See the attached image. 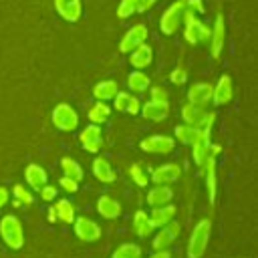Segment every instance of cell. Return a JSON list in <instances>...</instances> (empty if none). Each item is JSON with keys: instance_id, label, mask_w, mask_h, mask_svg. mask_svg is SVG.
Returning <instances> with one entry per match:
<instances>
[{"instance_id": "d4e9b609", "label": "cell", "mask_w": 258, "mask_h": 258, "mask_svg": "<svg viewBox=\"0 0 258 258\" xmlns=\"http://www.w3.org/2000/svg\"><path fill=\"white\" fill-rule=\"evenodd\" d=\"M173 198V191L169 185H153L149 191H147V204L151 208H157V206H165L169 204Z\"/></svg>"}, {"instance_id": "52a82bcc", "label": "cell", "mask_w": 258, "mask_h": 258, "mask_svg": "<svg viewBox=\"0 0 258 258\" xmlns=\"http://www.w3.org/2000/svg\"><path fill=\"white\" fill-rule=\"evenodd\" d=\"M139 147L145 151V153H153V155H167L173 151L175 147V139L173 137H167L163 133H153L149 137H145Z\"/></svg>"}, {"instance_id": "b9f144b4", "label": "cell", "mask_w": 258, "mask_h": 258, "mask_svg": "<svg viewBox=\"0 0 258 258\" xmlns=\"http://www.w3.org/2000/svg\"><path fill=\"white\" fill-rule=\"evenodd\" d=\"M185 8L187 10H191V12H204V4H202V0H187L185 2Z\"/></svg>"}, {"instance_id": "3957f363", "label": "cell", "mask_w": 258, "mask_h": 258, "mask_svg": "<svg viewBox=\"0 0 258 258\" xmlns=\"http://www.w3.org/2000/svg\"><path fill=\"white\" fill-rule=\"evenodd\" d=\"M0 236L4 240V244L12 250H20L24 246V230L22 224L16 216L8 214L0 220Z\"/></svg>"}, {"instance_id": "7402d4cb", "label": "cell", "mask_w": 258, "mask_h": 258, "mask_svg": "<svg viewBox=\"0 0 258 258\" xmlns=\"http://www.w3.org/2000/svg\"><path fill=\"white\" fill-rule=\"evenodd\" d=\"M24 179H26V183L32 185L34 189H40V187L48 181V175H46V171H44L42 165H38V163H28L26 169H24Z\"/></svg>"}, {"instance_id": "f35d334b", "label": "cell", "mask_w": 258, "mask_h": 258, "mask_svg": "<svg viewBox=\"0 0 258 258\" xmlns=\"http://www.w3.org/2000/svg\"><path fill=\"white\" fill-rule=\"evenodd\" d=\"M185 79H187V73H185L183 67H175V69L171 71V75H169V81H171L173 85H183Z\"/></svg>"}, {"instance_id": "d6a6232c", "label": "cell", "mask_w": 258, "mask_h": 258, "mask_svg": "<svg viewBox=\"0 0 258 258\" xmlns=\"http://www.w3.org/2000/svg\"><path fill=\"white\" fill-rule=\"evenodd\" d=\"M60 167H62L64 175L71 177V179H75V181H81V179L85 177L83 167H81L73 157H62V159H60Z\"/></svg>"}, {"instance_id": "8992f818", "label": "cell", "mask_w": 258, "mask_h": 258, "mask_svg": "<svg viewBox=\"0 0 258 258\" xmlns=\"http://www.w3.org/2000/svg\"><path fill=\"white\" fill-rule=\"evenodd\" d=\"M220 151H222L220 145H210L208 155H206V159L202 163V169H204V175H206V187H208L210 204H214V200H216V159H218Z\"/></svg>"}, {"instance_id": "484cf974", "label": "cell", "mask_w": 258, "mask_h": 258, "mask_svg": "<svg viewBox=\"0 0 258 258\" xmlns=\"http://www.w3.org/2000/svg\"><path fill=\"white\" fill-rule=\"evenodd\" d=\"M173 218H175V206H171V204L151 208V214H149V220L155 228H161V226L169 224Z\"/></svg>"}, {"instance_id": "4316f807", "label": "cell", "mask_w": 258, "mask_h": 258, "mask_svg": "<svg viewBox=\"0 0 258 258\" xmlns=\"http://www.w3.org/2000/svg\"><path fill=\"white\" fill-rule=\"evenodd\" d=\"M133 230H135V234H137L139 238H147L149 234H153L155 226L151 224L149 214H147L145 210H137V212L133 214Z\"/></svg>"}, {"instance_id": "cb8c5ba5", "label": "cell", "mask_w": 258, "mask_h": 258, "mask_svg": "<svg viewBox=\"0 0 258 258\" xmlns=\"http://www.w3.org/2000/svg\"><path fill=\"white\" fill-rule=\"evenodd\" d=\"M91 167H93V175L99 181H103V183H113L115 177H117L115 171H113V167H111V163L105 157H95Z\"/></svg>"}, {"instance_id": "ac0fdd59", "label": "cell", "mask_w": 258, "mask_h": 258, "mask_svg": "<svg viewBox=\"0 0 258 258\" xmlns=\"http://www.w3.org/2000/svg\"><path fill=\"white\" fill-rule=\"evenodd\" d=\"M54 8H56L58 16L67 22H77L83 14L81 0H54Z\"/></svg>"}, {"instance_id": "ffe728a7", "label": "cell", "mask_w": 258, "mask_h": 258, "mask_svg": "<svg viewBox=\"0 0 258 258\" xmlns=\"http://www.w3.org/2000/svg\"><path fill=\"white\" fill-rule=\"evenodd\" d=\"M97 214L105 220H115L121 216V204L109 196V194H103L99 200H97Z\"/></svg>"}, {"instance_id": "1f68e13d", "label": "cell", "mask_w": 258, "mask_h": 258, "mask_svg": "<svg viewBox=\"0 0 258 258\" xmlns=\"http://www.w3.org/2000/svg\"><path fill=\"white\" fill-rule=\"evenodd\" d=\"M173 133H175V137H177L179 143H183V145H191V143L196 141L198 133H200V127H191V125L181 123V125H175Z\"/></svg>"}, {"instance_id": "4fadbf2b", "label": "cell", "mask_w": 258, "mask_h": 258, "mask_svg": "<svg viewBox=\"0 0 258 258\" xmlns=\"http://www.w3.org/2000/svg\"><path fill=\"white\" fill-rule=\"evenodd\" d=\"M210 133H212V127L210 125L200 127V133H198L196 141L191 143V157H194V161H196L198 167H202V163H204V159L208 155V149L212 145L210 143Z\"/></svg>"}, {"instance_id": "f1b7e54d", "label": "cell", "mask_w": 258, "mask_h": 258, "mask_svg": "<svg viewBox=\"0 0 258 258\" xmlns=\"http://www.w3.org/2000/svg\"><path fill=\"white\" fill-rule=\"evenodd\" d=\"M117 91H119V85H117V81H101V83H97L95 87H93V95H95V99L97 101H113V97L117 95Z\"/></svg>"}, {"instance_id": "9a60e30c", "label": "cell", "mask_w": 258, "mask_h": 258, "mask_svg": "<svg viewBox=\"0 0 258 258\" xmlns=\"http://www.w3.org/2000/svg\"><path fill=\"white\" fill-rule=\"evenodd\" d=\"M232 95H234L232 79L228 75H222L218 79V83L214 85V89H212V103L216 107H222V105H226V103L232 101Z\"/></svg>"}, {"instance_id": "836d02e7", "label": "cell", "mask_w": 258, "mask_h": 258, "mask_svg": "<svg viewBox=\"0 0 258 258\" xmlns=\"http://www.w3.org/2000/svg\"><path fill=\"white\" fill-rule=\"evenodd\" d=\"M111 258H141V248L137 244H131V242H125L121 244Z\"/></svg>"}, {"instance_id": "f546056e", "label": "cell", "mask_w": 258, "mask_h": 258, "mask_svg": "<svg viewBox=\"0 0 258 258\" xmlns=\"http://www.w3.org/2000/svg\"><path fill=\"white\" fill-rule=\"evenodd\" d=\"M109 115H111V109H109V105H107L105 101H97V103H95V105H91V109L87 111L89 121H91V123H95V125L105 123V121L109 119Z\"/></svg>"}, {"instance_id": "d6986e66", "label": "cell", "mask_w": 258, "mask_h": 258, "mask_svg": "<svg viewBox=\"0 0 258 258\" xmlns=\"http://www.w3.org/2000/svg\"><path fill=\"white\" fill-rule=\"evenodd\" d=\"M113 105L117 111H123V113H129V115H137L139 109H141V101L127 93V91H117V95L113 97Z\"/></svg>"}, {"instance_id": "e575fe53", "label": "cell", "mask_w": 258, "mask_h": 258, "mask_svg": "<svg viewBox=\"0 0 258 258\" xmlns=\"http://www.w3.org/2000/svg\"><path fill=\"white\" fill-rule=\"evenodd\" d=\"M12 196H14V200H16V202H20V206H30V204L34 202L32 194H30L24 185H20V183L12 185Z\"/></svg>"}, {"instance_id": "74e56055", "label": "cell", "mask_w": 258, "mask_h": 258, "mask_svg": "<svg viewBox=\"0 0 258 258\" xmlns=\"http://www.w3.org/2000/svg\"><path fill=\"white\" fill-rule=\"evenodd\" d=\"M149 95H151V101H163V103H167L169 101V95H167V91H165V87H161V85H155V87H151L149 85Z\"/></svg>"}, {"instance_id": "ee69618b", "label": "cell", "mask_w": 258, "mask_h": 258, "mask_svg": "<svg viewBox=\"0 0 258 258\" xmlns=\"http://www.w3.org/2000/svg\"><path fill=\"white\" fill-rule=\"evenodd\" d=\"M8 198H10V194H8V189L0 185V208H4V206H6V202H8Z\"/></svg>"}, {"instance_id": "7bdbcfd3", "label": "cell", "mask_w": 258, "mask_h": 258, "mask_svg": "<svg viewBox=\"0 0 258 258\" xmlns=\"http://www.w3.org/2000/svg\"><path fill=\"white\" fill-rule=\"evenodd\" d=\"M155 2H157V0H139V4H137V10H135V12H145V10H149Z\"/></svg>"}, {"instance_id": "8fae6325", "label": "cell", "mask_w": 258, "mask_h": 258, "mask_svg": "<svg viewBox=\"0 0 258 258\" xmlns=\"http://www.w3.org/2000/svg\"><path fill=\"white\" fill-rule=\"evenodd\" d=\"M147 28H145V24H135V26H131L125 34H123V38H121V42H119V50L121 52H125V54H129L133 48H137L139 44H143L145 40H147Z\"/></svg>"}, {"instance_id": "5b68a950", "label": "cell", "mask_w": 258, "mask_h": 258, "mask_svg": "<svg viewBox=\"0 0 258 258\" xmlns=\"http://www.w3.org/2000/svg\"><path fill=\"white\" fill-rule=\"evenodd\" d=\"M50 119H52V125H54L56 129L64 131V133L75 131V129L79 127V115H77V111H75L69 103H58V105L52 109Z\"/></svg>"}, {"instance_id": "e0dca14e", "label": "cell", "mask_w": 258, "mask_h": 258, "mask_svg": "<svg viewBox=\"0 0 258 258\" xmlns=\"http://www.w3.org/2000/svg\"><path fill=\"white\" fill-rule=\"evenodd\" d=\"M212 89H214V85H210V83H194L187 89V103L206 107L212 101Z\"/></svg>"}, {"instance_id": "4dcf8cb0", "label": "cell", "mask_w": 258, "mask_h": 258, "mask_svg": "<svg viewBox=\"0 0 258 258\" xmlns=\"http://www.w3.org/2000/svg\"><path fill=\"white\" fill-rule=\"evenodd\" d=\"M54 212H56V222H62V224H73L75 220V206L69 202V200H58L54 204Z\"/></svg>"}, {"instance_id": "7c38bea8", "label": "cell", "mask_w": 258, "mask_h": 258, "mask_svg": "<svg viewBox=\"0 0 258 258\" xmlns=\"http://www.w3.org/2000/svg\"><path fill=\"white\" fill-rule=\"evenodd\" d=\"M224 42H226V24H224V16L222 14H216V20H214V26L210 30V52L214 58H220L222 54V48H224Z\"/></svg>"}, {"instance_id": "5bb4252c", "label": "cell", "mask_w": 258, "mask_h": 258, "mask_svg": "<svg viewBox=\"0 0 258 258\" xmlns=\"http://www.w3.org/2000/svg\"><path fill=\"white\" fill-rule=\"evenodd\" d=\"M179 232H181V226L177 222H173V220L169 224L161 226L159 232L153 238V250H167L173 244V240L179 236Z\"/></svg>"}, {"instance_id": "277c9868", "label": "cell", "mask_w": 258, "mask_h": 258, "mask_svg": "<svg viewBox=\"0 0 258 258\" xmlns=\"http://www.w3.org/2000/svg\"><path fill=\"white\" fill-rule=\"evenodd\" d=\"M183 10H185V0H175L169 4V8H165V12L159 18V30L167 36L175 34L177 28L181 26V18H183Z\"/></svg>"}, {"instance_id": "44dd1931", "label": "cell", "mask_w": 258, "mask_h": 258, "mask_svg": "<svg viewBox=\"0 0 258 258\" xmlns=\"http://www.w3.org/2000/svg\"><path fill=\"white\" fill-rule=\"evenodd\" d=\"M151 60H153V50H151V46H149L147 42L139 44L137 48H133V50L129 52V62H131L133 69L143 71L145 67L151 64Z\"/></svg>"}, {"instance_id": "2e32d148", "label": "cell", "mask_w": 258, "mask_h": 258, "mask_svg": "<svg viewBox=\"0 0 258 258\" xmlns=\"http://www.w3.org/2000/svg\"><path fill=\"white\" fill-rule=\"evenodd\" d=\"M139 113L147 119V121H153V123H159L163 121L167 115H169V101L163 103V101H147V103H141V109Z\"/></svg>"}, {"instance_id": "f6af8a7d", "label": "cell", "mask_w": 258, "mask_h": 258, "mask_svg": "<svg viewBox=\"0 0 258 258\" xmlns=\"http://www.w3.org/2000/svg\"><path fill=\"white\" fill-rule=\"evenodd\" d=\"M149 258H171V254H169V250H155Z\"/></svg>"}, {"instance_id": "ba28073f", "label": "cell", "mask_w": 258, "mask_h": 258, "mask_svg": "<svg viewBox=\"0 0 258 258\" xmlns=\"http://www.w3.org/2000/svg\"><path fill=\"white\" fill-rule=\"evenodd\" d=\"M79 141H81V147L89 153H99L101 147H103V131L99 125L95 123H89L87 127L81 129V135H79Z\"/></svg>"}, {"instance_id": "6da1fadb", "label": "cell", "mask_w": 258, "mask_h": 258, "mask_svg": "<svg viewBox=\"0 0 258 258\" xmlns=\"http://www.w3.org/2000/svg\"><path fill=\"white\" fill-rule=\"evenodd\" d=\"M181 24H183V36L189 44H200V42H210V28L198 18L196 12L191 10H183V18H181Z\"/></svg>"}, {"instance_id": "30bf717a", "label": "cell", "mask_w": 258, "mask_h": 258, "mask_svg": "<svg viewBox=\"0 0 258 258\" xmlns=\"http://www.w3.org/2000/svg\"><path fill=\"white\" fill-rule=\"evenodd\" d=\"M181 177V167L177 163H163V165H157L151 169V175L149 179L155 183V185H169L173 181H177Z\"/></svg>"}, {"instance_id": "9c48e42d", "label": "cell", "mask_w": 258, "mask_h": 258, "mask_svg": "<svg viewBox=\"0 0 258 258\" xmlns=\"http://www.w3.org/2000/svg\"><path fill=\"white\" fill-rule=\"evenodd\" d=\"M73 228H75L77 238L83 240V242H95V240L101 238V226L97 222H93L91 218H87V216H79V218L75 216Z\"/></svg>"}, {"instance_id": "603a6c76", "label": "cell", "mask_w": 258, "mask_h": 258, "mask_svg": "<svg viewBox=\"0 0 258 258\" xmlns=\"http://www.w3.org/2000/svg\"><path fill=\"white\" fill-rule=\"evenodd\" d=\"M206 107H200V105H191V103H185L181 107V119L185 125H191V127H200L204 117H206Z\"/></svg>"}, {"instance_id": "83f0119b", "label": "cell", "mask_w": 258, "mask_h": 258, "mask_svg": "<svg viewBox=\"0 0 258 258\" xmlns=\"http://www.w3.org/2000/svg\"><path fill=\"white\" fill-rule=\"evenodd\" d=\"M149 85H151L149 77H147L145 73H141L139 69H133V71L129 73V77H127V87H129V91H133L135 95L145 93V91L149 89Z\"/></svg>"}, {"instance_id": "bcb514c9", "label": "cell", "mask_w": 258, "mask_h": 258, "mask_svg": "<svg viewBox=\"0 0 258 258\" xmlns=\"http://www.w3.org/2000/svg\"><path fill=\"white\" fill-rule=\"evenodd\" d=\"M46 218H48V222H56V212H54V206H50L48 208V212H46Z\"/></svg>"}, {"instance_id": "7a4b0ae2", "label": "cell", "mask_w": 258, "mask_h": 258, "mask_svg": "<svg viewBox=\"0 0 258 258\" xmlns=\"http://www.w3.org/2000/svg\"><path fill=\"white\" fill-rule=\"evenodd\" d=\"M210 234H212V222L210 220H200L191 234H189V242H187V258H202L208 242H210Z\"/></svg>"}, {"instance_id": "8d00e7d4", "label": "cell", "mask_w": 258, "mask_h": 258, "mask_svg": "<svg viewBox=\"0 0 258 258\" xmlns=\"http://www.w3.org/2000/svg\"><path fill=\"white\" fill-rule=\"evenodd\" d=\"M137 4H139V0H121L119 8H117V16L119 18H129L131 14H135Z\"/></svg>"}, {"instance_id": "d590c367", "label": "cell", "mask_w": 258, "mask_h": 258, "mask_svg": "<svg viewBox=\"0 0 258 258\" xmlns=\"http://www.w3.org/2000/svg\"><path fill=\"white\" fill-rule=\"evenodd\" d=\"M129 175H131V179H133L139 187H145V185L149 183V175L145 173V169H141L139 163H133V165L129 167Z\"/></svg>"}, {"instance_id": "60d3db41", "label": "cell", "mask_w": 258, "mask_h": 258, "mask_svg": "<svg viewBox=\"0 0 258 258\" xmlns=\"http://www.w3.org/2000/svg\"><path fill=\"white\" fill-rule=\"evenodd\" d=\"M38 191H40V198H42L44 202H52V200L56 198V187H54V185H46V183H44Z\"/></svg>"}, {"instance_id": "ab89813d", "label": "cell", "mask_w": 258, "mask_h": 258, "mask_svg": "<svg viewBox=\"0 0 258 258\" xmlns=\"http://www.w3.org/2000/svg\"><path fill=\"white\" fill-rule=\"evenodd\" d=\"M58 185H60L67 194H75V191L79 189V181H75V179H71V177H67V175H62V177L58 179Z\"/></svg>"}]
</instances>
